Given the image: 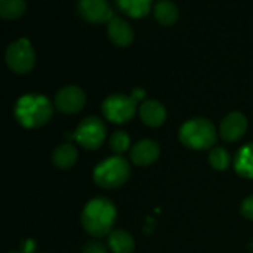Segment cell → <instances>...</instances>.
Here are the masks:
<instances>
[{
	"label": "cell",
	"instance_id": "19",
	"mask_svg": "<svg viewBox=\"0 0 253 253\" xmlns=\"http://www.w3.org/2000/svg\"><path fill=\"white\" fill-rule=\"evenodd\" d=\"M24 0H1L0 1V15L7 19H15L25 12Z\"/></svg>",
	"mask_w": 253,
	"mask_h": 253
},
{
	"label": "cell",
	"instance_id": "21",
	"mask_svg": "<svg viewBox=\"0 0 253 253\" xmlns=\"http://www.w3.org/2000/svg\"><path fill=\"white\" fill-rule=\"evenodd\" d=\"M130 147V136L123 130H114L110 136V148L119 156L127 151Z\"/></svg>",
	"mask_w": 253,
	"mask_h": 253
},
{
	"label": "cell",
	"instance_id": "8",
	"mask_svg": "<svg viewBox=\"0 0 253 253\" xmlns=\"http://www.w3.org/2000/svg\"><path fill=\"white\" fill-rule=\"evenodd\" d=\"M86 104V93L79 86H64L55 95V107L67 114L80 111Z\"/></svg>",
	"mask_w": 253,
	"mask_h": 253
},
{
	"label": "cell",
	"instance_id": "24",
	"mask_svg": "<svg viewBox=\"0 0 253 253\" xmlns=\"http://www.w3.org/2000/svg\"><path fill=\"white\" fill-rule=\"evenodd\" d=\"M144 93H145V92H144V89H135V90H133V93H132L130 96H132L135 101H138L139 98H142V96H144Z\"/></svg>",
	"mask_w": 253,
	"mask_h": 253
},
{
	"label": "cell",
	"instance_id": "3",
	"mask_svg": "<svg viewBox=\"0 0 253 253\" xmlns=\"http://www.w3.org/2000/svg\"><path fill=\"white\" fill-rule=\"evenodd\" d=\"M179 141L193 150H206L216 142L215 125L205 117L187 120L179 129Z\"/></svg>",
	"mask_w": 253,
	"mask_h": 253
},
{
	"label": "cell",
	"instance_id": "22",
	"mask_svg": "<svg viewBox=\"0 0 253 253\" xmlns=\"http://www.w3.org/2000/svg\"><path fill=\"white\" fill-rule=\"evenodd\" d=\"M82 253H108L107 252V248L98 242V240H92V242H87L83 249H82Z\"/></svg>",
	"mask_w": 253,
	"mask_h": 253
},
{
	"label": "cell",
	"instance_id": "17",
	"mask_svg": "<svg viewBox=\"0 0 253 253\" xmlns=\"http://www.w3.org/2000/svg\"><path fill=\"white\" fill-rule=\"evenodd\" d=\"M154 15L163 25H172L178 16V6L170 0H160L154 4Z\"/></svg>",
	"mask_w": 253,
	"mask_h": 253
},
{
	"label": "cell",
	"instance_id": "1",
	"mask_svg": "<svg viewBox=\"0 0 253 253\" xmlns=\"http://www.w3.org/2000/svg\"><path fill=\"white\" fill-rule=\"evenodd\" d=\"M117 216L114 203L107 197L90 199L82 211V225L93 237H104L111 233Z\"/></svg>",
	"mask_w": 253,
	"mask_h": 253
},
{
	"label": "cell",
	"instance_id": "5",
	"mask_svg": "<svg viewBox=\"0 0 253 253\" xmlns=\"http://www.w3.org/2000/svg\"><path fill=\"white\" fill-rule=\"evenodd\" d=\"M105 136H107L105 123L96 116L84 117L79 123L74 133L71 135V138H74L86 150L99 148L102 145V142L105 141Z\"/></svg>",
	"mask_w": 253,
	"mask_h": 253
},
{
	"label": "cell",
	"instance_id": "14",
	"mask_svg": "<svg viewBox=\"0 0 253 253\" xmlns=\"http://www.w3.org/2000/svg\"><path fill=\"white\" fill-rule=\"evenodd\" d=\"M108 246L114 253H132L135 251V240L126 230L117 228L108 234Z\"/></svg>",
	"mask_w": 253,
	"mask_h": 253
},
{
	"label": "cell",
	"instance_id": "16",
	"mask_svg": "<svg viewBox=\"0 0 253 253\" xmlns=\"http://www.w3.org/2000/svg\"><path fill=\"white\" fill-rule=\"evenodd\" d=\"M77 148L71 142H64L58 145L52 153V162L59 169L71 168L77 160Z\"/></svg>",
	"mask_w": 253,
	"mask_h": 253
},
{
	"label": "cell",
	"instance_id": "11",
	"mask_svg": "<svg viewBox=\"0 0 253 253\" xmlns=\"http://www.w3.org/2000/svg\"><path fill=\"white\" fill-rule=\"evenodd\" d=\"M160 147L153 139H139L130 148V159L138 166H148L157 160Z\"/></svg>",
	"mask_w": 253,
	"mask_h": 253
},
{
	"label": "cell",
	"instance_id": "20",
	"mask_svg": "<svg viewBox=\"0 0 253 253\" xmlns=\"http://www.w3.org/2000/svg\"><path fill=\"white\" fill-rule=\"evenodd\" d=\"M209 163L213 169L225 170L230 166V154L222 147H215L209 153Z\"/></svg>",
	"mask_w": 253,
	"mask_h": 253
},
{
	"label": "cell",
	"instance_id": "9",
	"mask_svg": "<svg viewBox=\"0 0 253 253\" xmlns=\"http://www.w3.org/2000/svg\"><path fill=\"white\" fill-rule=\"evenodd\" d=\"M77 10L86 21L95 24L108 22L114 16L110 3L105 0H80L77 3Z\"/></svg>",
	"mask_w": 253,
	"mask_h": 253
},
{
	"label": "cell",
	"instance_id": "6",
	"mask_svg": "<svg viewBox=\"0 0 253 253\" xmlns=\"http://www.w3.org/2000/svg\"><path fill=\"white\" fill-rule=\"evenodd\" d=\"M4 59H6L7 67L12 71L18 73V74L28 73L33 68L34 62H36L34 49H33L30 40L22 37V39H18V40L12 42L6 47Z\"/></svg>",
	"mask_w": 253,
	"mask_h": 253
},
{
	"label": "cell",
	"instance_id": "13",
	"mask_svg": "<svg viewBox=\"0 0 253 253\" xmlns=\"http://www.w3.org/2000/svg\"><path fill=\"white\" fill-rule=\"evenodd\" d=\"M139 116L145 125L160 126L166 120V108L162 102L156 99H148L139 105Z\"/></svg>",
	"mask_w": 253,
	"mask_h": 253
},
{
	"label": "cell",
	"instance_id": "18",
	"mask_svg": "<svg viewBox=\"0 0 253 253\" xmlns=\"http://www.w3.org/2000/svg\"><path fill=\"white\" fill-rule=\"evenodd\" d=\"M117 6L125 13L133 18H141L150 12L153 3L150 0H117Z\"/></svg>",
	"mask_w": 253,
	"mask_h": 253
},
{
	"label": "cell",
	"instance_id": "12",
	"mask_svg": "<svg viewBox=\"0 0 253 253\" xmlns=\"http://www.w3.org/2000/svg\"><path fill=\"white\" fill-rule=\"evenodd\" d=\"M107 31H108V37L111 39V42L119 44V46H127L133 40V28H132V25L126 19H123L120 16L114 15L108 21Z\"/></svg>",
	"mask_w": 253,
	"mask_h": 253
},
{
	"label": "cell",
	"instance_id": "7",
	"mask_svg": "<svg viewBox=\"0 0 253 253\" xmlns=\"http://www.w3.org/2000/svg\"><path fill=\"white\" fill-rule=\"evenodd\" d=\"M136 101L125 93H113L102 102V113L105 119L113 123H125L135 116Z\"/></svg>",
	"mask_w": 253,
	"mask_h": 253
},
{
	"label": "cell",
	"instance_id": "25",
	"mask_svg": "<svg viewBox=\"0 0 253 253\" xmlns=\"http://www.w3.org/2000/svg\"><path fill=\"white\" fill-rule=\"evenodd\" d=\"M7 253H19V252H7Z\"/></svg>",
	"mask_w": 253,
	"mask_h": 253
},
{
	"label": "cell",
	"instance_id": "4",
	"mask_svg": "<svg viewBox=\"0 0 253 253\" xmlns=\"http://www.w3.org/2000/svg\"><path fill=\"white\" fill-rule=\"evenodd\" d=\"M130 175L129 162L122 156H113L101 163H98L93 169V181L102 188H117L123 185Z\"/></svg>",
	"mask_w": 253,
	"mask_h": 253
},
{
	"label": "cell",
	"instance_id": "10",
	"mask_svg": "<svg viewBox=\"0 0 253 253\" xmlns=\"http://www.w3.org/2000/svg\"><path fill=\"white\" fill-rule=\"evenodd\" d=\"M246 129H248L246 116L240 111H233L222 119L219 126V133L224 141L234 142L245 135Z\"/></svg>",
	"mask_w": 253,
	"mask_h": 253
},
{
	"label": "cell",
	"instance_id": "15",
	"mask_svg": "<svg viewBox=\"0 0 253 253\" xmlns=\"http://www.w3.org/2000/svg\"><path fill=\"white\" fill-rule=\"evenodd\" d=\"M234 169L243 178H253V142L243 145L234 159Z\"/></svg>",
	"mask_w": 253,
	"mask_h": 253
},
{
	"label": "cell",
	"instance_id": "23",
	"mask_svg": "<svg viewBox=\"0 0 253 253\" xmlns=\"http://www.w3.org/2000/svg\"><path fill=\"white\" fill-rule=\"evenodd\" d=\"M240 211H242V213H243V216H245V218L253 219V196L246 197V199L242 202Z\"/></svg>",
	"mask_w": 253,
	"mask_h": 253
},
{
	"label": "cell",
	"instance_id": "2",
	"mask_svg": "<svg viewBox=\"0 0 253 253\" xmlns=\"http://www.w3.org/2000/svg\"><path fill=\"white\" fill-rule=\"evenodd\" d=\"M13 113L24 127H40L50 120L53 107L42 93H25L16 101Z\"/></svg>",
	"mask_w": 253,
	"mask_h": 253
}]
</instances>
